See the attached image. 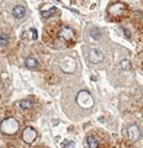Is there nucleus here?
Wrapping results in <instances>:
<instances>
[{"instance_id":"1","label":"nucleus","mask_w":143,"mask_h":148,"mask_svg":"<svg viewBox=\"0 0 143 148\" xmlns=\"http://www.w3.org/2000/svg\"><path fill=\"white\" fill-rule=\"evenodd\" d=\"M20 125L14 117H8L5 120H3V122L0 123V131L4 135H15L19 131Z\"/></svg>"},{"instance_id":"2","label":"nucleus","mask_w":143,"mask_h":148,"mask_svg":"<svg viewBox=\"0 0 143 148\" xmlns=\"http://www.w3.org/2000/svg\"><path fill=\"white\" fill-rule=\"evenodd\" d=\"M77 104L83 109H90L94 105V100L88 90H81L77 95Z\"/></svg>"},{"instance_id":"3","label":"nucleus","mask_w":143,"mask_h":148,"mask_svg":"<svg viewBox=\"0 0 143 148\" xmlns=\"http://www.w3.org/2000/svg\"><path fill=\"white\" fill-rule=\"evenodd\" d=\"M126 11H127V8L122 3H116L109 8V14L112 17H121L125 15Z\"/></svg>"},{"instance_id":"4","label":"nucleus","mask_w":143,"mask_h":148,"mask_svg":"<svg viewBox=\"0 0 143 148\" xmlns=\"http://www.w3.org/2000/svg\"><path fill=\"white\" fill-rule=\"evenodd\" d=\"M126 133H127V137L133 142H137L141 138V130L137 125H131V126H128Z\"/></svg>"},{"instance_id":"5","label":"nucleus","mask_w":143,"mask_h":148,"mask_svg":"<svg viewBox=\"0 0 143 148\" xmlns=\"http://www.w3.org/2000/svg\"><path fill=\"white\" fill-rule=\"evenodd\" d=\"M36 137H37V132L32 127H26L24 132H22V140H24L25 143H29V145H31L36 140Z\"/></svg>"},{"instance_id":"6","label":"nucleus","mask_w":143,"mask_h":148,"mask_svg":"<svg viewBox=\"0 0 143 148\" xmlns=\"http://www.w3.org/2000/svg\"><path fill=\"white\" fill-rule=\"evenodd\" d=\"M59 36H61V38H63L66 42H70V41L74 38V31L69 26H63L61 29V32H59Z\"/></svg>"},{"instance_id":"7","label":"nucleus","mask_w":143,"mask_h":148,"mask_svg":"<svg viewBox=\"0 0 143 148\" xmlns=\"http://www.w3.org/2000/svg\"><path fill=\"white\" fill-rule=\"evenodd\" d=\"M104 59V54L100 49H91L90 53H89V61L93 63V64H98Z\"/></svg>"},{"instance_id":"8","label":"nucleus","mask_w":143,"mask_h":148,"mask_svg":"<svg viewBox=\"0 0 143 148\" xmlns=\"http://www.w3.org/2000/svg\"><path fill=\"white\" fill-rule=\"evenodd\" d=\"M25 12H26L25 8H24V6H21V5H17V6H15V8L12 9V15L15 16L16 18L24 17V16H25Z\"/></svg>"},{"instance_id":"9","label":"nucleus","mask_w":143,"mask_h":148,"mask_svg":"<svg viewBox=\"0 0 143 148\" xmlns=\"http://www.w3.org/2000/svg\"><path fill=\"white\" fill-rule=\"evenodd\" d=\"M86 143L89 148H98L99 147V141L96 140L94 136H89L86 138Z\"/></svg>"},{"instance_id":"10","label":"nucleus","mask_w":143,"mask_h":148,"mask_svg":"<svg viewBox=\"0 0 143 148\" xmlns=\"http://www.w3.org/2000/svg\"><path fill=\"white\" fill-rule=\"evenodd\" d=\"M37 61H36V58H34V57H29L25 61V66L29 68V69H35L36 67H37Z\"/></svg>"},{"instance_id":"11","label":"nucleus","mask_w":143,"mask_h":148,"mask_svg":"<svg viewBox=\"0 0 143 148\" xmlns=\"http://www.w3.org/2000/svg\"><path fill=\"white\" fill-rule=\"evenodd\" d=\"M32 106H34V104H32V101L30 99H25L20 101V108L22 110H31Z\"/></svg>"},{"instance_id":"12","label":"nucleus","mask_w":143,"mask_h":148,"mask_svg":"<svg viewBox=\"0 0 143 148\" xmlns=\"http://www.w3.org/2000/svg\"><path fill=\"white\" fill-rule=\"evenodd\" d=\"M90 36L93 37L94 40L99 41V40L101 38V31H100L99 29H96V27H94V29H91V30H90Z\"/></svg>"},{"instance_id":"13","label":"nucleus","mask_w":143,"mask_h":148,"mask_svg":"<svg viewBox=\"0 0 143 148\" xmlns=\"http://www.w3.org/2000/svg\"><path fill=\"white\" fill-rule=\"evenodd\" d=\"M120 67H121L123 71H130V69L132 68V64L128 59H122V61L120 62Z\"/></svg>"},{"instance_id":"14","label":"nucleus","mask_w":143,"mask_h":148,"mask_svg":"<svg viewBox=\"0 0 143 148\" xmlns=\"http://www.w3.org/2000/svg\"><path fill=\"white\" fill-rule=\"evenodd\" d=\"M9 43V36L3 34L0 35V46H6Z\"/></svg>"},{"instance_id":"15","label":"nucleus","mask_w":143,"mask_h":148,"mask_svg":"<svg viewBox=\"0 0 143 148\" xmlns=\"http://www.w3.org/2000/svg\"><path fill=\"white\" fill-rule=\"evenodd\" d=\"M53 12H56V8H51L49 10H47V11L42 10V16H43L44 18H47V17H49L51 15H52Z\"/></svg>"},{"instance_id":"16","label":"nucleus","mask_w":143,"mask_h":148,"mask_svg":"<svg viewBox=\"0 0 143 148\" xmlns=\"http://www.w3.org/2000/svg\"><path fill=\"white\" fill-rule=\"evenodd\" d=\"M62 148H74V142H66Z\"/></svg>"},{"instance_id":"17","label":"nucleus","mask_w":143,"mask_h":148,"mask_svg":"<svg viewBox=\"0 0 143 148\" xmlns=\"http://www.w3.org/2000/svg\"><path fill=\"white\" fill-rule=\"evenodd\" d=\"M31 32L34 34V40L37 38V31H36V29H32V30H31Z\"/></svg>"},{"instance_id":"18","label":"nucleus","mask_w":143,"mask_h":148,"mask_svg":"<svg viewBox=\"0 0 143 148\" xmlns=\"http://www.w3.org/2000/svg\"><path fill=\"white\" fill-rule=\"evenodd\" d=\"M9 148H15V147H9Z\"/></svg>"}]
</instances>
